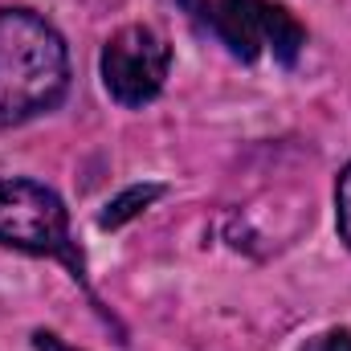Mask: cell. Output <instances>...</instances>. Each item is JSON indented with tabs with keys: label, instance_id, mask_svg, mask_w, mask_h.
I'll return each mask as SVG.
<instances>
[{
	"label": "cell",
	"instance_id": "obj_1",
	"mask_svg": "<svg viewBox=\"0 0 351 351\" xmlns=\"http://www.w3.org/2000/svg\"><path fill=\"white\" fill-rule=\"evenodd\" d=\"M70 90L62 33L33 8H0V127L53 110Z\"/></svg>",
	"mask_w": 351,
	"mask_h": 351
},
{
	"label": "cell",
	"instance_id": "obj_2",
	"mask_svg": "<svg viewBox=\"0 0 351 351\" xmlns=\"http://www.w3.org/2000/svg\"><path fill=\"white\" fill-rule=\"evenodd\" d=\"M192 25H200L213 41H221L237 62L254 66L274 58L278 66H294L306 49L302 21L278 0H180Z\"/></svg>",
	"mask_w": 351,
	"mask_h": 351
},
{
	"label": "cell",
	"instance_id": "obj_3",
	"mask_svg": "<svg viewBox=\"0 0 351 351\" xmlns=\"http://www.w3.org/2000/svg\"><path fill=\"white\" fill-rule=\"evenodd\" d=\"M0 245L33 258H58L78 282H86V262L70 237L62 196L29 176H0Z\"/></svg>",
	"mask_w": 351,
	"mask_h": 351
},
{
	"label": "cell",
	"instance_id": "obj_4",
	"mask_svg": "<svg viewBox=\"0 0 351 351\" xmlns=\"http://www.w3.org/2000/svg\"><path fill=\"white\" fill-rule=\"evenodd\" d=\"M168 70H172V45L152 25H123L102 45V86L127 110L156 102L168 82Z\"/></svg>",
	"mask_w": 351,
	"mask_h": 351
},
{
	"label": "cell",
	"instance_id": "obj_5",
	"mask_svg": "<svg viewBox=\"0 0 351 351\" xmlns=\"http://www.w3.org/2000/svg\"><path fill=\"white\" fill-rule=\"evenodd\" d=\"M160 196H164V184H135V188H127L119 200L106 204V213L98 217V225H102V229H119L123 221H131L139 208H147V204L160 200Z\"/></svg>",
	"mask_w": 351,
	"mask_h": 351
},
{
	"label": "cell",
	"instance_id": "obj_6",
	"mask_svg": "<svg viewBox=\"0 0 351 351\" xmlns=\"http://www.w3.org/2000/svg\"><path fill=\"white\" fill-rule=\"evenodd\" d=\"M335 221H339V237L351 250V164L339 172V184H335Z\"/></svg>",
	"mask_w": 351,
	"mask_h": 351
},
{
	"label": "cell",
	"instance_id": "obj_7",
	"mask_svg": "<svg viewBox=\"0 0 351 351\" xmlns=\"http://www.w3.org/2000/svg\"><path fill=\"white\" fill-rule=\"evenodd\" d=\"M302 351H351V331L348 327H331V331L306 339V348Z\"/></svg>",
	"mask_w": 351,
	"mask_h": 351
},
{
	"label": "cell",
	"instance_id": "obj_8",
	"mask_svg": "<svg viewBox=\"0 0 351 351\" xmlns=\"http://www.w3.org/2000/svg\"><path fill=\"white\" fill-rule=\"evenodd\" d=\"M33 348L37 351H78V348H70L62 335H53V331H33Z\"/></svg>",
	"mask_w": 351,
	"mask_h": 351
}]
</instances>
